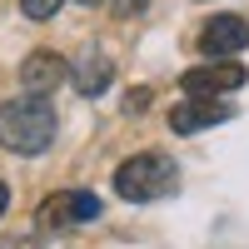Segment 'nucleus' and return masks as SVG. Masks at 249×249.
<instances>
[{
    "label": "nucleus",
    "mask_w": 249,
    "mask_h": 249,
    "mask_svg": "<svg viewBox=\"0 0 249 249\" xmlns=\"http://www.w3.org/2000/svg\"><path fill=\"white\" fill-rule=\"evenodd\" d=\"M55 140V110L40 95H15L0 105V144L15 155H40Z\"/></svg>",
    "instance_id": "obj_1"
},
{
    "label": "nucleus",
    "mask_w": 249,
    "mask_h": 249,
    "mask_svg": "<svg viewBox=\"0 0 249 249\" xmlns=\"http://www.w3.org/2000/svg\"><path fill=\"white\" fill-rule=\"evenodd\" d=\"M179 190V170L170 155L160 150H144V155H130L115 170V195L130 199V204H150V199H164Z\"/></svg>",
    "instance_id": "obj_2"
},
{
    "label": "nucleus",
    "mask_w": 249,
    "mask_h": 249,
    "mask_svg": "<svg viewBox=\"0 0 249 249\" xmlns=\"http://www.w3.org/2000/svg\"><path fill=\"white\" fill-rule=\"evenodd\" d=\"M244 80L249 75H244L239 60H204V65H195V70L179 75V90L190 100H224L230 90H239Z\"/></svg>",
    "instance_id": "obj_3"
},
{
    "label": "nucleus",
    "mask_w": 249,
    "mask_h": 249,
    "mask_svg": "<svg viewBox=\"0 0 249 249\" xmlns=\"http://www.w3.org/2000/svg\"><path fill=\"white\" fill-rule=\"evenodd\" d=\"M90 219H100V199L90 190H55L40 204V230H80Z\"/></svg>",
    "instance_id": "obj_4"
},
{
    "label": "nucleus",
    "mask_w": 249,
    "mask_h": 249,
    "mask_svg": "<svg viewBox=\"0 0 249 249\" xmlns=\"http://www.w3.org/2000/svg\"><path fill=\"white\" fill-rule=\"evenodd\" d=\"M230 115H234L230 100H190V95H184L179 105L170 110V130H175V135H199V130L224 124Z\"/></svg>",
    "instance_id": "obj_5"
},
{
    "label": "nucleus",
    "mask_w": 249,
    "mask_h": 249,
    "mask_svg": "<svg viewBox=\"0 0 249 249\" xmlns=\"http://www.w3.org/2000/svg\"><path fill=\"white\" fill-rule=\"evenodd\" d=\"M244 45H249V20H239V15H214L199 30V50L210 60H234Z\"/></svg>",
    "instance_id": "obj_6"
},
{
    "label": "nucleus",
    "mask_w": 249,
    "mask_h": 249,
    "mask_svg": "<svg viewBox=\"0 0 249 249\" xmlns=\"http://www.w3.org/2000/svg\"><path fill=\"white\" fill-rule=\"evenodd\" d=\"M65 80H70V65L55 50H35V55H25V65H20V85H25V95H40V100H45L50 90H60Z\"/></svg>",
    "instance_id": "obj_7"
},
{
    "label": "nucleus",
    "mask_w": 249,
    "mask_h": 249,
    "mask_svg": "<svg viewBox=\"0 0 249 249\" xmlns=\"http://www.w3.org/2000/svg\"><path fill=\"white\" fill-rule=\"evenodd\" d=\"M70 75H75V90L95 100V95H105V90H110V80H115V60H110L105 50H85V55L75 60V70H70Z\"/></svg>",
    "instance_id": "obj_8"
},
{
    "label": "nucleus",
    "mask_w": 249,
    "mask_h": 249,
    "mask_svg": "<svg viewBox=\"0 0 249 249\" xmlns=\"http://www.w3.org/2000/svg\"><path fill=\"white\" fill-rule=\"evenodd\" d=\"M60 5H65V0H20V10H25L30 20H50Z\"/></svg>",
    "instance_id": "obj_9"
},
{
    "label": "nucleus",
    "mask_w": 249,
    "mask_h": 249,
    "mask_svg": "<svg viewBox=\"0 0 249 249\" xmlns=\"http://www.w3.org/2000/svg\"><path fill=\"white\" fill-rule=\"evenodd\" d=\"M110 5H115L120 20H135V15H144V5H150V0H110Z\"/></svg>",
    "instance_id": "obj_10"
},
{
    "label": "nucleus",
    "mask_w": 249,
    "mask_h": 249,
    "mask_svg": "<svg viewBox=\"0 0 249 249\" xmlns=\"http://www.w3.org/2000/svg\"><path fill=\"white\" fill-rule=\"evenodd\" d=\"M150 105V90H130V100H124V110H144Z\"/></svg>",
    "instance_id": "obj_11"
},
{
    "label": "nucleus",
    "mask_w": 249,
    "mask_h": 249,
    "mask_svg": "<svg viewBox=\"0 0 249 249\" xmlns=\"http://www.w3.org/2000/svg\"><path fill=\"white\" fill-rule=\"evenodd\" d=\"M5 204H10V190H5V184H0V214H5Z\"/></svg>",
    "instance_id": "obj_12"
},
{
    "label": "nucleus",
    "mask_w": 249,
    "mask_h": 249,
    "mask_svg": "<svg viewBox=\"0 0 249 249\" xmlns=\"http://www.w3.org/2000/svg\"><path fill=\"white\" fill-rule=\"evenodd\" d=\"M80 5H100V0H80Z\"/></svg>",
    "instance_id": "obj_13"
}]
</instances>
